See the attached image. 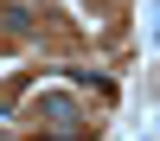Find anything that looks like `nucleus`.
Instances as JSON below:
<instances>
[{
	"label": "nucleus",
	"instance_id": "1",
	"mask_svg": "<svg viewBox=\"0 0 160 141\" xmlns=\"http://www.w3.org/2000/svg\"><path fill=\"white\" fill-rule=\"evenodd\" d=\"M38 115H45L58 135H77L83 128V115H77V103H64V96H38Z\"/></svg>",
	"mask_w": 160,
	"mask_h": 141
}]
</instances>
